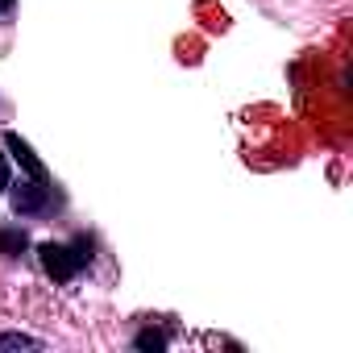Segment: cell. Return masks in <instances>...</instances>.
<instances>
[{
  "instance_id": "cell-7",
  "label": "cell",
  "mask_w": 353,
  "mask_h": 353,
  "mask_svg": "<svg viewBox=\"0 0 353 353\" xmlns=\"http://www.w3.org/2000/svg\"><path fill=\"white\" fill-rule=\"evenodd\" d=\"M0 192H9V162H5V150H0Z\"/></svg>"
},
{
  "instance_id": "cell-4",
  "label": "cell",
  "mask_w": 353,
  "mask_h": 353,
  "mask_svg": "<svg viewBox=\"0 0 353 353\" xmlns=\"http://www.w3.org/2000/svg\"><path fill=\"white\" fill-rule=\"evenodd\" d=\"M30 250V237L21 225H0V254L5 258H21Z\"/></svg>"
},
{
  "instance_id": "cell-6",
  "label": "cell",
  "mask_w": 353,
  "mask_h": 353,
  "mask_svg": "<svg viewBox=\"0 0 353 353\" xmlns=\"http://www.w3.org/2000/svg\"><path fill=\"white\" fill-rule=\"evenodd\" d=\"M0 349H42V341L26 332H0Z\"/></svg>"
},
{
  "instance_id": "cell-1",
  "label": "cell",
  "mask_w": 353,
  "mask_h": 353,
  "mask_svg": "<svg viewBox=\"0 0 353 353\" xmlns=\"http://www.w3.org/2000/svg\"><path fill=\"white\" fill-rule=\"evenodd\" d=\"M38 258H42V270H46L54 283H71V279L92 262V237L46 241V245H38Z\"/></svg>"
},
{
  "instance_id": "cell-8",
  "label": "cell",
  "mask_w": 353,
  "mask_h": 353,
  "mask_svg": "<svg viewBox=\"0 0 353 353\" xmlns=\"http://www.w3.org/2000/svg\"><path fill=\"white\" fill-rule=\"evenodd\" d=\"M13 5H17V0H0V17H5V13H13Z\"/></svg>"
},
{
  "instance_id": "cell-5",
  "label": "cell",
  "mask_w": 353,
  "mask_h": 353,
  "mask_svg": "<svg viewBox=\"0 0 353 353\" xmlns=\"http://www.w3.org/2000/svg\"><path fill=\"white\" fill-rule=\"evenodd\" d=\"M166 345H170V336L162 328H141L133 336V349H166Z\"/></svg>"
},
{
  "instance_id": "cell-2",
  "label": "cell",
  "mask_w": 353,
  "mask_h": 353,
  "mask_svg": "<svg viewBox=\"0 0 353 353\" xmlns=\"http://www.w3.org/2000/svg\"><path fill=\"white\" fill-rule=\"evenodd\" d=\"M9 200H13L17 216H38V212L50 208V183L46 179H26V183L9 188Z\"/></svg>"
},
{
  "instance_id": "cell-3",
  "label": "cell",
  "mask_w": 353,
  "mask_h": 353,
  "mask_svg": "<svg viewBox=\"0 0 353 353\" xmlns=\"http://www.w3.org/2000/svg\"><path fill=\"white\" fill-rule=\"evenodd\" d=\"M5 150L13 154V162L30 174V179H46V166H42V158L34 154V145L21 137V133H5Z\"/></svg>"
}]
</instances>
